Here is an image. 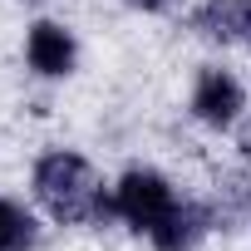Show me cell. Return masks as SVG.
Returning <instances> with one entry per match:
<instances>
[{
    "label": "cell",
    "mask_w": 251,
    "mask_h": 251,
    "mask_svg": "<svg viewBox=\"0 0 251 251\" xmlns=\"http://www.w3.org/2000/svg\"><path fill=\"white\" fill-rule=\"evenodd\" d=\"M108 202H113V222H123L133 236H148L177 207V187L168 182V173L138 163L128 173H118V182L108 187Z\"/></svg>",
    "instance_id": "obj_2"
},
{
    "label": "cell",
    "mask_w": 251,
    "mask_h": 251,
    "mask_svg": "<svg viewBox=\"0 0 251 251\" xmlns=\"http://www.w3.org/2000/svg\"><path fill=\"white\" fill-rule=\"evenodd\" d=\"M236 153H241V168L251 173V118L236 123Z\"/></svg>",
    "instance_id": "obj_9"
},
{
    "label": "cell",
    "mask_w": 251,
    "mask_h": 251,
    "mask_svg": "<svg viewBox=\"0 0 251 251\" xmlns=\"http://www.w3.org/2000/svg\"><path fill=\"white\" fill-rule=\"evenodd\" d=\"M187 108H192V118L202 123V128L226 133V128H236V123L246 118V84L231 69H222V64H202L197 79H192Z\"/></svg>",
    "instance_id": "obj_3"
},
{
    "label": "cell",
    "mask_w": 251,
    "mask_h": 251,
    "mask_svg": "<svg viewBox=\"0 0 251 251\" xmlns=\"http://www.w3.org/2000/svg\"><path fill=\"white\" fill-rule=\"evenodd\" d=\"M123 5L138 15H163V10H173V0H123Z\"/></svg>",
    "instance_id": "obj_10"
},
{
    "label": "cell",
    "mask_w": 251,
    "mask_h": 251,
    "mask_svg": "<svg viewBox=\"0 0 251 251\" xmlns=\"http://www.w3.org/2000/svg\"><path fill=\"white\" fill-rule=\"evenodd\" d=\"M40 236H45V226L25 202L0 197V251H35Z\"/></svg>",
    "instance_id": "obj_8"
},
{
    "label": "cell",
    "mask_w": 251,
    "mask_h": 251,
    "mask_svg": "<svg viewBox=\"0 0 251 251\" xmlns=\"http://www.w3.org/2000/svg\"><path fill=\"white\" fill-rule=\"evenodd\" d=\"M202 202H207L217 231L251 226V173H217V182H212V192Z\"/></svg>",
    "instance_id": "obj_7"
},
{
    "label": "cell",
    "mask_w": 251,
    "mask_h": 251,
    "mask_svg": "<svg viewBox=\"0 0 251 251\" xmlns=\"http://www.w3.org/2000/svg\"><path fill=\"white\" fill-rule=\"evenodd\" d=\"M25 5H40V0H25Z\"/></svg>",
    "instance_id": "obj_11"
},
{
    "label": "cell",
    "mask_w": 251,
    "mask_h": 251,
    "mask_svg": "<svg viewBox=\"0 0 251 251\" xmlns=\"http://www.w3.org/2000/svg\"><path fill=\"white\" fill-rule=\"evenodd\" d=\"M212 212L202 197H177V207L148 231V246L153 251H197L207 236H212Z\"/></svg>",
    "instance_id": "obj_5"
},
{
    "label": "cell",
    "mask_w": 251,
    "mask_h": 251,
    "mask_svg": "<svg viewBox=\"0 0 251 251\" xmlns=\"http://www.w3.org/2000/svg\"><path fill=\"white\" fill-rule=\"evenodd\" d=\"M30 197L35 207L54 222V226H99L113 222V202L108 187L99 177V168L74 153V148H50L35 158L30 168Z\"/></svg>",
    "instance_id": "obj_1"
},
{
    "label": "cell",
    "mask_w": 251,
    "mask_h": 251,
    "mask_svg": "<svg viewBox=\"0 0 251 251\" xmlns=\"http://www.w3.org/2000/svg\"><path fill=\"white\" fill-rule=\"evenodd\" d=\"M25 64L40 79H69L79 64V40L64 20H35L25 30Z\"/></svg>",
    "instance_id": "obj_4"
},
{
    "label": "cell",
    "mask_w": 251,
    "mask_h": 251,
    "mask_svg": "<svg viewBox=\"0 0 251 251\" xmlns=\"http://www.w3.org/2000/svg\"><path fill=\"white\" fill-rule=\"evenodd\" d=\"M187 30L212 45H251V0H202L187 15Z\"/></svg>",
    "instance_id": "obj_6"
}]
</instances>
